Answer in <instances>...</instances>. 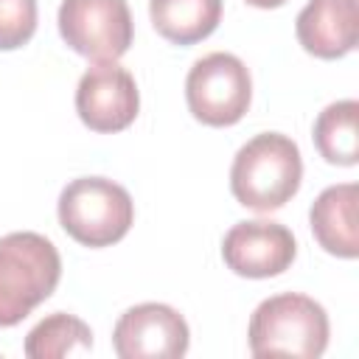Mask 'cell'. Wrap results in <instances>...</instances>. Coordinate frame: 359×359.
Returning <instances> with one entry per match:
<instances>
[{"instance_id":"obj_1","label":"cell","mask_w":359,"mask_h":359,"mask_svg":"<svg viewBox=\"0 0 359 359\" xmlns=\"http://www.w3.org/2000/svg\"><path fill=\"white\" fill-rule=\"evenodd\" d=\"M303 180L300 149L280 132H261L247 140L230 165V191L238 205L269 213L283 208Z\"/></svg>"},{"instance_id":"obj_2","label":"cell","mask_w":359,"mask_h":359,"mask_svg":"<svg viewBox=\"0 0 359 359\" xmlns=\"http://www.w3.org/2000/svg\"><path fill=\"white\" fill-rule=\"evenodd\" d=\"M62 278V258L50 238L20 230L0 238V328L22 323L45 303Z\"/></svg>"},{"instance_id":"obj_3","label":"cell","mask_w":359,"mask_h":359,"mask_svg":"<svg viewBox=\"0 0 359 359\" xmlns=\"http://www.w3.org/2000/svg\"><path fill=\"white\" fill-rule=\"evenodd\" d=\"M328 314L325 309L297 292L272 294L258 303L250 317V351L252 356H297L317 359L328 348Z\"/></svg>"},{"instance_id":"obj_4","label":"cell","mask_w":359,"mask_h":359,"mask_svg":"<svg viewBox=\"0 0 359 359\" xmlns=\"http://www.w3.org/2000/svg\"><path fill=\"white\" fill-rule=\"evenodd\" d=\"M135 222L129 191L107 177H79L59 194V224L84 247H109L121 241Z\"/></svg>"},{"instance_id":"obj_5","label":"cell","mask_w":359,"mask_h":359,"mask_svg":"<svg viewBox=\"0 0 359 359\" xmlns=\"http://www.w3.org/2000/svg\"><path fill=\"white\" fill-rule=\"evenodd\" d=\"M185 101L191 115L205 126L238 123L252 101V79L247 65L224 50L196 59L185 79Z\"/></svg>"},{"instance_id":"obj_6","label":"cell","mask_w":359,"mask_h":359,"mask_svg":"<svg viewBox=\"0 0 359 359\" xmlns=\"http://www.w3.org/2000/svg\"><path fill=\"white\" fill-rule=\"evenodd\" d=\"M59 34L79 56L118 62L135 36L126 0H62Z\"/></svg>"},{"instance_id":"obj_7","label":"cell","mask_w":359,"mask_h":359,"mask_svg":"<svg viewBox=\"0 0 359 359\" xmlns=\"http://www.w3.org/2000/svg\"><path fill=\"white\" fill-rule=\"evenodd\" d=\"M191 331L185 317L165 303H140L126 309L112 331V348L121 359H180L188 353Z\"/></svg>"},{"instance_id":"obj_8","label":"cell","mask_w":359,"mask_h":359,"mask_svg":"<svg viewBox=\"0 0 359 359\" xmlns=\"http://www.w3.org/2000/svg\"><path fill=\"white\" fill-rule=\"evenodd\" d=\"M140 109V93L126 67L118 62H95L79 79L76 112L84 126L101 135L126 129Z\"/></svg>"},{"instance_id":"obj_9","label":"cell","mask_w":359,"mask_h":359,"mask_svg":"<svg viewBox=\"0 0 359 359\" xmlns=\"http://www.w3.org/2000/svg\"><path fill=\"white\" fill-rule=\"evenodd\" d=\"M294 255L292 230L272 219L238 222L222 238V258L241 278H275L292 266Z\"/></svg>"},{"instance_id":"obj_10","label":"cell","mask_w":359,"mask_h":359,"mask_svg":"<svg viewBox=\"0 0 359 359\" xmlns=\"http://www.w3.org/2000/svg\"><path fill=\"white\" fill-rule=\"evenodd\" d=\"M297 42L317 59H339L356 48L359 6L356 0H309L294 20Z\"/></svg>"},{"instance_id":"obj_11","label":"cell","mask_w":359,"mask_h":359,"mask_svg":"<svg viewBox=\"0 0 359 359\" xmlns=\"http://www.w3.org/2000/svg\"><path fill=\"white\" fill-rule=\"evenodd\" d=\"M356 199L359 188L356 182H342L325 188L311 210V233L317 244L337 258H356L359 255V224H356Z\"/></svg>"},{"instance_id":"obj_12","label":"cell","mask_w":359,"mask_h":359,"mask_svg":"<svg viewBox=\"0 0 359 359\" xmlns=\"http://www.w3.org/2000/svg\"><path fill=\"white\" fill-rule=\"evenodd\" d=\"M149 17L163 39L194 45L216 31L222 0H149Z\"/></svg>"},{"instance_id":"obj_13","label":"cell","mask_w":359,"mask_h":359,"mask_svg":"<svg viewBox=\"0 0 359 359\" xmlns=\"http://www.w3.org/2000/svg\"><path fill=\"white\" fill-rule=\"evenodd\" d=\"M356 121H359V101H353V98L334 101L317 115L311 137L325 163L356 165V160H359Z\"/></svg>"},{"instance_id":"obj_14","label":"cell","mask_w":359,"mask_h":359,"mask_svg":"<svg viewBox=\"0 0 359 359\" xmlns=\"http://www.w3.org/2000/svg\"><path fill=\"white\" fill-rule=\"evenodd\" d=\"M93 348V331L84 320L56 311L45 320H39L28 337H25V356L28 359H62V356H76L87 353Z\"/></svg>"},{"instance_id":"obj_15","label":"cell","mask_w":359,"mask_h":359,"mask_svg":"<svg viewBox=\"0 0 359 359\" xmlns=\"http://www.w3.org/2000/svg\"><path fill=\"white\" fill-rule=\"evenodd\" d=\"M36 31V0H0V50L22 48Z\"/></svg>"},{"instance_id":"obj_16","label":"cell","mask_w":359,"mask_h":359,"mask_svg":"<svg viewBox=\"0 0 359 359\" xmlns=\"http://www.w3.org/2000/svg\"><path fill=\"white\" fill-rule=\"evenodd\" d=\"M244 3H250V6H255V8H278V6H283L286 0H244Z\"/></svg>"}]
</instances>
